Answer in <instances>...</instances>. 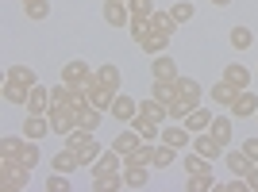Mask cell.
<instances>
[{"mask_svg":"<svg viewBox=\"0 0 258 192\" xmlns=\"http://www.w3.org/2000/svg\"><path fill=\"white\" fill-rule=\"evenodd\" d=\"M27 181H31V169H27L23 161H16V158H0V188H4V192H20V188H27Z\"/></svg>","mask_w":258,"mask_h":192,"instance_id":"1","label":"cell"},{"mask_svg":"<svg viewBox=\"0 0 258 192\" xmlns=\"http://www.w3.org/2000/svg\"><path fill=\"white\" fill-rule=\"evenodd\" d=\"M46 116H50V131H54V135H62V139H66V135H70V131L77 127V112H74V108L54 104L50 112H46Z\"/></svg>","mask_w":258,"mask_h":192,"instance_id":"2","label":"cell"},{"mask_svg":"<svg viewBox=\"0 0 258 192\" xmlns=\"http://www.w3.org/2000/svg\"><path fill=\"white\" fill-rule=\"evenodd\" d=\"M158 142H166V146H173V150H185V146H193V131L185 127V123H166Z\"/></svg>","mask_w":258,"mask_h":192,"instance_id":"3","label":"cell"},{"mask_svg":"<svg viewBox=\"0 0 258 192\" xmlns=\"http://www.w3.org/2000/svg\"><path fill=\"white\" fill-rule=\"evenodd\" d=\"M139 116V104L131 100V96L119 92L116 100H112V108H108V119H116V123H131V119Z\"/></svg>","mask_w":258,"mask_h":192,"instance_id":"4","label":"cell"},{"mask_svg":"<svg viewBox=\"0 0 258 192\" xmlns=\"http://www.w3.org/2000/svg\"><path fill=\"white\" fill-rule=\"evenodd\" d=\"M254 116H258V96L250 88H243L231 104V119H254Z\"/></svg>","mask_w":258,"mask_h":192,"instance_id":"5","label":"cell"},{"mask_svg":"<svg viewBox=\"0 0 258 192\" xmlns=\"http://www.w3.org/2000/svg\"><path fill=\"white\" fill-rule=\"evenodd\" d=\"M89 77H93V69H89L85 58H74V62L62 65V81H66V85H85Z\"/></svg>","mask_w":258,"mask_h":192,"instance_id":"6","label":"cell"},{"mask_svg":"<svg viewBox=\"0 0 258 192\" xmlns=\"http://www.w3.org/2000/svg\"><path fill=\"white\" fill-rule=\"evenodd\" d=\"M104 20H108V27H127L131 23L127 0H104Z\"/></svg>","mask_w":258,"mask_h":192,"instance_id":"7","label":"cell"},{"mask_svg":"<svg viewBox=\"0 0 258 192\" xmlns=\"http://www.w3.org/2000/svg\"><path fill=\"white\" fill-rule=\"evenodd\" d=\"M243 92L239 85H231V81H220V85H212L208 88V96H212V104H220V108H227L231 112V104H235V96Z\"/></svg>","mask_w":258,"mask_h":192,"instance_id":"8","label":"cell"},{"mask_svg":"<svg viewBox=\"0 0 258 192\" xmlns=\"http://www.w3.org/2000/svg\"><path fill=\"white\" fill-rule=\"evenodd\" d=\"M181 123H185L189 131H193V135H201V131H208V127H212V112H208L205 104H197V108H189V116H185Z\"/></svg>","mask_w":258,"mask_h":192,"instance_id":"9","label":"cell"},{"mask_svg":"<svg viewBox=\"0 0 258 192\" xmlns=\"http://www.w3.org/2000/svg\"><path fill=\"white\" fill-rule=\"evenodd\" d=\"M50 104H54L50 88L35 85V88H31V96H27V112H31V116H46V112H50Z\"/></svg>","mask_w":258,"mask_h":192,"instance_id":"10","label":"cell"},{"mask_svg":"<svg viewBox=\"0 0 258 192\" xmlns=\"http://www.w3.org/2000/svg\"><path fill=\"white\" fill-rule=\"evenodd\" d=\"M151 73H154V81H177V62L173 58H166V54H158V58H151Z\"/></svg>","mask_w":258,"mask_h":192,"instance_id":"11","label":"cell"},{"mask_svg":"<svg viewBox=\"0 0 258 192\" xmlns=\"http://www.w3.org/2000/svg\"><path fill=\"white\" fill-rule=\"evenodd\" d=\"M193 150H197V154H205V158L212 161V158H220L227 146H224V142H216L208 131H201V135H193Z\"/></svg>","mask_w":258,"mask_h":192,"instance_id":"12","label":"cell"},{"mask_svg":"<svg viewBox=\"0 0 258 192\" xmlns=\"http://www.w3.org/2000/svg\"><path fill=\"white\" fill-rule=\"evenodd\" d=\"M46 131H50V116H31L27 112V119H23V139H46Z\"/></svg>","mask_w":258,"mask_h":192,"instance_id":"13","label":"cell"},{"mask_svg":"<svg viewBox=\"0 0 258 192\" xmlns=\"http://www.w3.org/2000/svg\"><path fill=\"white\" fill-rule=\"evenodd\" d=\"M139 50L147 54V58H158V54H166L170 50V35H158V31H151L147 39L139 43Z\"/></svg>","mask_w":258,"mask_h":192,"instance_id":"14","label":"cell"},{"mask_svg":"<svg viewBox=\"0 0 258 192\" xmlns=\"http://www.w3.org/2000/svg\"><path fill=\"white\" fill-rule=\"evenodd\" d=\"M250 165H254V161H250L247 150H227V169H231V177H247Z\"/></svg>","mask_w":258,"mask_h":192,"instance_id":"15","label":"cell"},{"mask_svg":"<svg viewBox=\"0 0 258 192\" xmlns=\"http://www.w3.org/2000/svg\"><path fill=\"white\" fill-rule=\"evenodd\" d=\"M177 92H181V100L189 108H197V104H201V96H205V88L197 85L193 77H177Z\"/></svg>","mask_w":258,"mask_h":192,"instance_id":"16","label":"cell"},{"mask_svg":"<svg viewBox=\"0 0 258 192\" xmlns=\"http://www.w3.org/2000/svg\"><path fill=\"white\" fill-rule=\"evenodd\" d=\"M151 31L170 35V39H173V31H177V20H173V12H158V8H154V12H151Z\"/></svg>","mask_w":258,"mask_h":192,"instance_id":"17","label":"cell"},{"mask_svg":"<svg viewBox=\"0 0 258 192\" xmlns=\"http://www.w3.org/2000/svg\"><path fill=\"white\" fill-rule=\"evenodd\" d=\"M123 188H147V165L123 161Z\"/></svg>","mask_w":258,"mask_h":192,"instance_id":"18","label":"cell"},{"mask_svg":"<svg viewBox=\"0 0 258 192\" xmlns=\"http://www.w3.org/2000/svg\"><path fill=\"white\" fill-rule=\"evenodd\" d=\"M35 85H20V81H4V100L8 104H23L27 108V96H31Z\"/></svg>","mask_w":258,"mask_h":192,"instance_id":"19","label":"cell"},{"mask_svg":"<svg viewBox=\"0 0 258 192\" xmlns=\"http://www.w3.org/2000/svg\"><path fill=\"white\" fill-rule=\"evenodd\" d=\"M119 169H123V154H116V150H104L93 165V173H119Z\"/></svg>","mask_w":258,"mask_h":192,"instance_id":"20","label":"cell"},{"mask_svg":"<svg viewBox=\"0 0 258 192\" xmlns=\"http://www.w3.org/2000/svg\"><path fill=\"white\" fill-rule=\"evenodd\" d=\"M208 135H212L216 142L231 146V116H212V127H208Z\"/></svg>","mask_w":258,"mask_h":192,"instance_id":"21","label":"cell"},{"mask_svg":"<svg viewBox=\"0 0 258 192\" xmlns=\"http://www.w3.org/2000/svg\"><path fill=\"white\" fill-rule=\"evenodd\" d=\"M100 119H104V112H100V108H93V104L77 108V127H85V131H97V127H100Z\"/></svg>","mask_w":258,"mask_h":192,"instance_id":"22","label":"cell"},{"mask_svg":"<svg viewBox=\"0 0 258 192\" xmlns=\"http://www.w3.org/2000/svg\"><path fill=\"white\" fill-rule=\"evenodd\" d=\"M139 142H143V135H139V131H135V127H131V131H123V135H116V142H112V150L127 158V154H131V150H135V146H139Z\"/></svg>","mask_w":258,"mask_h":192,"instance_id":"23","label":"cell"},{"mask_svg":"<svg viewBox=\"0 0 258 192\" xmlns=\"http://www.w3.org/2000/svg\"><path fill=\"white\" fill-rule=\"evenodd\" d=\"M139 112H143L147 119H154V123H166V119H170L166 104H162V100H154V96H151V100H139Z\"/></svg>","mask_w":258,"mask_h":192,"instance_id":"24","label":"cell"},{"mask_svg":"<svg viewBox=\"0 0 258 192\" xmlns=\"http://www.w3.org/2000/svg\"><path fill=\"white\" fill-rule=\"evenodd\" d=\"M116 188H123L119 173H93V192H116Z\"/></svg>","mask_w":258,"mask_h":192,"instance_id":"25","label":"cell"},{"mask_svg":"<svg viewBox=\"0 0 258 192\" xmlns=\"http://www.w3.org/2000/svg\"><path fill=\"white\" fill-rule=\"evenodd\" d=\"M224 81H231V85H239V88H247V85H250V69H247L243 62H231V65L224 69Z\"/></svg>","mask_w":258,"mask_h":192,"instance_id":"26","label":"cell"},{"mask_svg":"<svg viewBox=\"0 0 258 192\" xmlns=\"http://www.w3.org/2000/svg\"><path fill=\"white\" fill-rule=\"evenodd\" d=\"M151 96H154V100H162V104H173L181 92H177V81H154Z\"/></svg>","mask_w":258,"mask_h":192,"instance_id":"27","label":"cell"},{"mask_svg":"<svg viewBox=\"0 0 258 192\" xmlns=\"http://www.w3.org/2000/svg\"><path fill=\"white\" fill-rule=\"evenodd\" d=\"M54 169H58V173H74V169H81V161H77L74 150L66 146V150H58V154H54Z\"/></svg>","mask_w":258,"mask_h":192,"instance_id":"28","label":"cell"},{"mask_svg":"<svg viewBox=\"0 0 258 192\" xmlns=\"http://www.w3.org/2000/svg\"><path fill=\"white\" fill-rule=\"evenodd\" d=\"M123 161H131V165H151V161H154V142H139Z\"/></svg>","mask_w":258,"mask_h":192,"instance_id":"29","label":"cell"},{"mask_svg":"<svg viewBox=\"0 0 258 192\" xmlns=\"http://www.w3.org/2000/svg\"><path fill=\"white\" fill-rule=\"evenodd\" d=\"M173 161H177V150H173V146H166V142H162V146H154V161H151L154 169H170Z\"/></svg>","mask_w":258,"mask_h":192,"instance_id":"30","label":"cell"},{"mask_svg":"<svg viewBox=\"0 0 258 192\" xmlns=\"http://www.w3.org/2000/svg\"><path fill=\"white\" fill-rule=\"evenodd\" d=\"M23 12H27L31 23H43L46 16H50V0H31V4H23Z\"/></svg>","mask_w":258,"mask_h":192,"instance_id":"31","label":"cell"},{"mask_svg":"<svg viewBox=\"0 0 258 192\" xmlns=\"http://www.w3.org/2000/svg\"><path fill=\"white\" fill-rule=\"evenodd\" d=\"M185 188L189 192H208V188H216V181H212V173H189Z\"/></svg>","mask_w":258,"mask_h":192,"instance_id":"32","label":"cell"},{"mask_svg":"<svg viewBox=\"0 0 258 192\" xmlns=\"http://www.w3.org/2000/svg\"><path fill=\"white\" fill-rule=\"evenodd\" d=\"M8 81H20V85H39L35 69H27V65H12V69H8Z\"/></svg>","mask_w":258,"mask_h":192,"instance_id":"33","label":"cell"},{"mask_svg":"<svg viewBox=\"0 0 258 192\" xmlns=\"http://www.w3.org/2000/svg\"><path fill=\"white\" fill-rule=\"evenodd\" d=\"M250 43H254L250 27H231V46H235V50H250Z\"/></svg>","mask_w":258,"mask_h":192,"instance_id":"34","label":"cell"},{"mask_svg":"<svg viewBox=\"0 0 258 192\" xmlns=\"http://www.w3.org/2000/svg\"><path fill=\"white\" fill-rule=\"evenodd\" d=\"M23 146H27V139H12V135H8V139L0 142V158H20Z\"/></svg>","mask_w":258,"mask_h":192,"instance_id":"35","label":"cell"},{"mask_svg":"<svg viewBox=\"0 0 258 192\" xmlns=\"http://www.w3.org/2000/svg\"><path fill=\"white\" fill-rule=\"evenodd\" d=\"M39 158H43V154H39V142H35V139H27V146H23V154H20L16 161H23L27 169H35V165H39Z\"/></svg>","mask_w":258,"mask_h":192,"instance_id":"36","label":"cell"},{"mask_svg":"<svg viewBox=\"0 0 258 192\" xmlns=\"http://www.w3.org/2000/svg\"><path fill=\"white\" fill-rule=\"evenodd\" d=\"M127 31H131V39H135V43H143V39L151 35V20H139V16H131Z\"/></svg>","mask_w":258,"mask_h":192,"instance_id":"37","label":"cell"},{"mask_svg":"<svg viewBox=\"0 0 258 192\" xmlns=\"http://www.w3.org/2000/svg\"><path fill=\"white\" fill-rule=\"evenodd\" d=\"M127 12H131V16H139V20H151L154 0H127Z\"/></svg>","mask_w":258,"mask_h":192,"instance_id":"38","label":"cell"},{"mask_svg":"<svg viewBox=\"0 0 258 192\" xmlns=\"http://www.w3.org/2000/svg\"><path fill=\"white\" fill-rule=\"evenodd\" d=\"M97 77H100V85L119 88V69H116V65H100V69H97Z\"/></svg>","mask_w":258,"mask_h":192,"instance_id":"39","label":"cell"},{"mask_svg":"<svg viewBox=\"0 0 258 192\" xmlns=\"http://www.w3.org/2000/svg\"><path fill=\"white\" fill-rule=\"evenodd\" d=\"M185 173H208V158L205 154H189V158H185Z\"/></svg>","mask_w":258,"mask_h":192,"instance_id":"40","label":"cell"},{"mask_svg":"<svg viewBox=\"0 0 258 192\" xmlns=\"http://www.w3.org/2000/svg\"><path fill=\"white\" fill-rule=\"evenodd\" d=\"M70 188H74V184H70V177L54 169V177H50V181H46V192H70Z\"/></svg>","mask_w":258,"mask_h":192,"instance_id":"41","label":"cell"},{"mask_svg":"<svg viewBox=\"0 0 258 192\" xmlns=\"http://www.w3.org/2000/svg\"><path fill=\"white\" fill-rule=\"evenodd\" d=\"M170 12H173V20H177V23H189V20H193V4H185V0H177Z\"/></svg>","mask_w":258,"mask_h":192,"instance_id":"42","label":"cell"},{"mask_svg":"<svg viewBox=\"0 0 258 192\" xmlns=\"http://www.w3.org/2000/svg\"><path fill=\"white\" fill-rule=\"evenodd\" d=\"M250 184H247V177H235V181H227L224 184V192H247Z\"/></svg>","mask_w":258,"mask_h":192,"instance_id":"43","label":"cell"},{"mask_svg":"<svg viewBox=\"0 0 258 192\" xmlns=\"http://www.w3.org/2000/svg\"><path fill=\"white\" fill-rule=\"evenodd\" d=\"M247 184H250V192H258V161L250 165V173H247Z\"/></svg>","mask_w":258,"mask_h":192,"instance_id":"44","label":"cell"},{"mask_svg":"<svg viewBox=\"0 0 258 192\" xmlns=\"http://www.w3.org/2000/svg\"><path fill=\"white\" fill-rule=\"evenodd\" d=\"M243 150L250 154V161H258V139H247V142H243Z\"/></svg>","mask_w":258,"mask_h":192,"instance_id":"45","label":"cell"},{"mask_svg":"<svg viewBox=\"0 0 258 192\" xmlns=\"http://www.w3.org/2000/svg\"><path fill=\"white\" fill-rule=\"evenodd\" d=\"M212 4H216V8H227V4H231V0H212Z\"/></svg>","mask_w":258,"mask_h":192,"instance_id":"46","label":"cell"},{"mask_svg":"<svg viewBox=\"0 0 258 192\" xmlns=\"http://www.w3.org/2000/svg\"><path fill=\"white\" fill-rule=\"evenodd\" d=\"M20 4H31V0H20Z\"/></svg>","mask_w":258,"mask_h":192,"instance_id":"47","label":"cell"},{"mask_svg":"<svg viewBox=\"0 0 258 192\" xmlns=\"http://www.w3.org/2000/svg\"><path fill=\"white\" fill-rule=\"evenodd\" d=\"M254 119H258V116H254Z\"/></svg>","mask_w":258,"mask_h":192,"instance_id":"48","label":"cell"}]
</instances>
